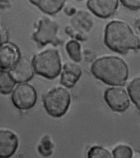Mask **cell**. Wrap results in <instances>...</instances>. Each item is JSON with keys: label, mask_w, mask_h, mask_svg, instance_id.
I'll use <instances>...</instances> for the list:
<instances>
[{"label": "cell", "mask_w": 140, "mask_h": 158, "mask_svg": "<svg viewBox=\"0 0 140 158\" xmlns=\"http://www.w3.org/2000/svg\"><path fill=\"white\" fill-rule=\"evenodd\" d=\"M91 72L96 78L111 86H124L129 75L126 62L115 56L98 59L91 66Z\"/></svg>", "instance_id": "obj_1"}, {"label": "cell", "mask_w": 140, "mask_h": 158, "mask_svg": "<svg viewBox=\"0 0 140 158\" xmlns=\"http://www.w3.org/2000/svg\"><path fill=\"white\" fill-rule=\"evenodd\" d=\"M104 41L110 49L122 54L140 48L139 39L128 24L120 21H114L107 25Z\"/></svg>", "instance_id": "obj_2"}, {"label": "cell", "mask_w": 140, "mask_h": 158, "mask_svg": "<svg viewBox=\"0 0 140 158\" xmlns=\"http://www.w3.org/2000/svg\"><path fill=\"white\" fill-rule=\"evenodd\" d=\"M33 66L37 74L49 79L59 75L61 69V60L58 51L46 50L36 55L33 60Z\"/></svg>", "instance_id": "obj_3"}, {"label": "cell", "mask_w": 140, "mask_h": 158, "mask_svg": "<svg viewBox=\"0 0 140 158\" xmlns=\"http://www.w3.org/2000/svg\"><path fill=\"white\" fill-rule=\"evenodd\" d=\"M71 101L70 94L61 87L52 89L43 97L44 106L46 111L55 118L61 117L65 115Z\"/></svg>", "instance_id": "obj_4"}, {"label": "cell", "mask_w": 140, "mask_h": 158, "mask_svg": "<svg viewBox=\"0 0 140 158\" xmlns=\"http://www.w3.org/2000/svg\"><path fill=\"white\" fill-rule=\"evenodd\" d=\"M11 99L13 105L17 108L19 110H29L36 103L37 92L35 88L30 84H19L14 89Z\"/></svg>", "instance_id": "obj_5"}, {"label": "cell", "mask_w": 140, "mask_h": 158, "mask_svg": "<svg viewBox=\"0 0 140 158\" xmlns=\"http://www.w3.org/2000/svg\"><path fill=\"white\" fill-rule=\"evenodd\" d=\"M58 28V24L54 21L48 18H42L38 22L34 39L42 45L49 43L58 44L60 42L57 35Z\"/></svg>", "instance_id": "obj_6"}, {"label": "cell", "mask_w": 140, "mask_h": 158, "mask_svg": "<svg viewBox=\"0 0 140 158\" xmlns=\"http://www.w3.org/2000/svg\"><path fill=\"white\" fill-rule=\"evenodd\" d=\"M104 99L109 107L116 112H124L130 106L127 94L122 88H108L105 91Z\"/></svg>", "instance_id": "obj_7"}, {"label": "cell", "mask_w": 140, "mask_h": 158, "mask_svg": "<svg viewBox=\"0 0 140 158\" xmlns=\"http://www.w3.org/2000/svg\"><path fill=\"white\" fill-rule=\"evenodd\" d=\"M119 4L118 0H88L87 6L97 16L107 18L115 13Z\"/></svg>", "instance_id": "obj_8"}, {"label": "cell", "mask_w": 140, "mask_h": 158, "mask_svg": "<svg viewBox=\"0 0 140 158\" xmlns=\"http://www.w3.org/2000/svg\"><path fill=\"white\" fill-rule=\"evenodd\" d=\"M10 74L15 82H25L33 75L32 65L26 57H20L12 66Z\"/></svg>", "instance_id": "obj_9"}, {"label": "cell", "mask_w": 140, "mask_h": 158, "mask_svg": "<svg viewBox=\"0 0 140 158\" xmlns=\"http://www.w3.org/2000/svg\"><path fill=\"white\" fill-rule=\"evenodd\" d=\"M18 137L11 131L0 130V158H8L18 149Z\"/></svg>", "instance_id": "obj_10"}, {"label": "cell", "mask_w": 140, "mask_h": 158, "mask_svg": "<svg viewBox=\"0 0 140 158\" xmlns=\"http://www.w3.org/2000/svg\"><path fill=\"white\" fill-rule=\"evenodd\" d=\"M82 70L80 66L72 62L66 63L63 67L61 75L60 83L68 89L75 86L82 75Z\"/></svg>", "instance_id": "obj_11"}, {"label": "cell", "mask_w": 140, "mask_h": 158, "mask_svg": "<svg viewBox=\"0 0 140 158\" xmlns=\"http://www.w3.org/2000/svg\"><path fill=\"white\" fill-rule=\"evenodd\" d=\"M18 56V50L13 45L4 44L0 46V68L5 69L12 67Z\"/></svg>", "instance_id": "obj_12"}, {"label": "cell", "mask_w": 140, "mask_h": 158, "mask_svg": "<svg viewBox=\"0 0 140 158\" xmlns=\"http://www.w3.org/2000/svg\"><path fill=\"white\" fill-rule=\"evenodd\" d=\"M42 11L47 14L53 15L62 9L66 0H29Z\"/></svg>", "instance_id": "obj_13"}, {"label": "cell", "mask_w": 140, "mask_h": 158, "mask_svg": "<svg viewBox=\"0 0 140 158\" xmlns=\"http://www.w3.org/2000/svg\"><path fill=\"white\" fill-rule=\"evenodd\" d=\"M10 73L6 71H0V93L3 95L10 94L15 84Z\"/></svg>", "instance_id": "obj_14"}, {"label": "cell", "mask_w": 140, "mask_h": 158, "mask_svg": "<svg viewBox=\"0 0 140 158\" xmlns=\"http://www.w3.org/2000/svg\"><path fill=\"white\" fill-rule=\"evenodd\" d=\"M140 79L136 78L129 84L127 88L129 96L138 110L140 109Z\"/></svg>", "instance_id": "obj_15"}, {"label": "cell", "mask_w": 140, "mask_h": 158, "mask_svg": "<svg viewBox=\"0 0 140 158\" xmlns=\"http://www.w3.org/2000/svg\"><path fill=\"white\" fill-rule=\"evenodd\" d=\"M66 49L70 58L74 62L81 60V46L77 41L75 40L69 41L66 46Z\"/></svg>", "instance_id": "obj_16"}, {"label": "cell", "mask_w": 140, "mask_h": 158, "mask_svg": "<svg viewBox=\"0 0 140 158\" xmlns=\"http://www.w3.org/2000/svg\"><path fill=\"white\" fill-rule=\"evenodd\" d=\"M88 158H111L109 151L102 147L96 146L92 147L88 153Z\"/></svg>", "instance_id": "obj_17"}, {"label": "cell", "mask_w": 140, "mask_h": 158, "mask_svg": "<svg viewBox=\"0 0 140 158\" xmlns=\"http://www.w3.org/2000/svg\"><path fill=\"white\" fill-rule=\"evenodd\" d=\"M112 154L114 158H131L132 157L133 151L128 146L120 145L114 149Z\"/></svg>", "instance_id": "obj_18"}, {"label": "cell", "mask_w": 140, "mask_h": 158, "mask_svg": "<svg viewBox=\"0 0 140 158\" xmlns=\"http://www.w3.org/2000/svg\"><path fill=\"white\" fill-rule=\"evenodd\" d=\"M53 145L48 137H46L42 141L40 148V152L45 156H49L52 152Z\"/></svg>", "instance_id": "obj_19"}, {"label": "cell", "mask_w": 140, "mask_h": 158, "mask_svg": "<svg viewBox=\"0 0 140 158\" xmlns=\"http://www.w3.org/2000/svg\"><path fill=\"white\" fill-rule=\"evenodd\" d=\"M122 4L128 9L137 10L140 9V0H120Z\"/></svg>", "instance_id": "obj_20"}, {"label": "cell", "mask_w": 140, "mask_h": 158, "mask_svg": "<svg viewBox=\"0 0 140 158\" xmlns=\"http://www.w3.org/2000/svg\"><path fill=\"white\" fill-rule=\"evenodd\" d=\"M8 37L6 29L3 24L0 23V45L5 43L8 40Z\"/></svg>", "instance_id": "obj_21"}]
</instances>
